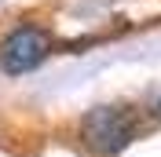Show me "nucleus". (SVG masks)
I'll use <instances>...</instances> for the list:
<instances>
[{
  "instance_id": "7ed1b4c3",
  "label": "nucleus",
  "mask_w": 161,
  "mask_h": 157,
  "mask_svg": "<svg viewBox=\"0 0 161 157\" xmlns=\"http://www.w3.org/2000/svg\"><path fill=\"white\" fill-rule=\"evenodd\" d=\"M147 113H150L154 121H161V88L150 95V102H147Z\"/></svg>"
},
{
  "instance_id": "f257e3e1",
  "label": "nucleus",
  "mask_w": 161,
  "mask_h": 157,
  "mask_svg": "<svg viewBox=\"0 0 161 157\" xmlns=\"http://www.w3.org/2000/svg\"><path fill=\"white\" fill-rule=\"evenodd\" d=\"M147 117L132 102H99L80 117V143L95 157H117L147 132Z\"/></svg>"
},
{
  "instance_id": "f03ea898",
  "label": "nucleus",
  "mask_w": 161,
  "mask_h": 157,
  "mask_svg": "<svg viewBox=\"0 0 161 157\" xmlns=\"http://www.w3.org/2000/svg\"><path fill=\"white\" fill-rule=\"evenodd\" d=\"M55 48V37L51 30L37 26V22H22L8 37L0 40V69L8 77H22V73H33L40 62L51 55Z\"/></svg>"
}]
</instances>
